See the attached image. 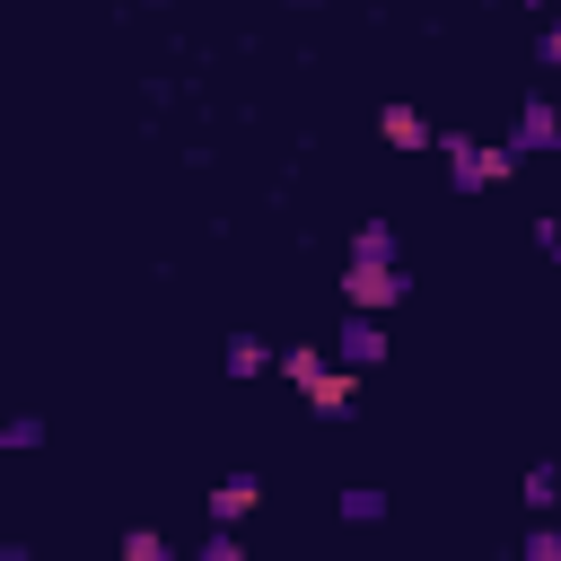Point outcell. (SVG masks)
I'll return each mask as SVG.
<instances>
[{
  "label": "cell",
  "instance_id": "1",
  "mask_svg": "<svg viewBox=\"0 0 561 561\" xmlns=\"http://www.w3.org/2000/svg\"><path fill=\"white\" fill-rule=\"evenodd\" d=\"M403 289H412V280H403V263H394V228H386V219H359L351 272H342V307H351V316H386Z\"/></svg>",
  "mask_w": 561,
  "mask_h": 561
},
{
  "label": "cell",
  "instance_id": "2",
  "mask_svg": "<svg viewBox=\"0 0 561 561\" xmlns=\"http://www.w3.org/2000/svg\"><path fill=\"white\" fill-rule=\"evenodd\" d=\"M438 158H447V184H456V193H491V184L517 175V149H491V140H473V131H438Z\"/></svg>",
  "mask_w": 561,
  "mask_h": 561
},
{
  "label": "cell",
  "instance_id": "3",
  "mask_svg": "<svg viewBox=\"0 0 561 561\" xmlns=\"http://www.w3.org/2000/svg\"><path fill=\"white\" fill-rule=\"evenodd\" d=\"M508 149H517V158H526V149H561V105H552V96H526V105H517Z\"/></svg>",
  "mask_w": 561,
  "mask_h": 561
},
{
  "label": "cell",
  "instance_id": "4",
  "mask_svg": "<svg viewBox=\"0 0 561 561\" xmlns=\"http://www.w3.org/2000/svg\"><path fill=\"white\" fill-rule=\"evenodd\" d=\"M333 359H342V368H377V359H386V333H377V316H342V342H333Z\"/></svg>",
  "mask_w": 561,
  "mask_h": 561
},
{
  "label": "cell",
  "instance_id": "5",
  "mask_svg": "<svg viewBox=\"0 0 561 561\" xmlns=\"http://www.w3.org/2000/svg\"><path fill=\"white\" fill-rule=\"evenodd\" d=\"M377 131H386V149H438V131L421 123V105H403V96L377 114Z\"/></svg>",
  "mask_w": 561,
  "mask_h": 561
},
{
  "label": "cell",
  "instance_id": "6",
  "mask_svg": "<svg viewBox=\"0 0 561 561\" xmlns=\"http://www.w3.org/2000/svg\"><path fill=\"white\" fill-rule=\"evenodd\" d=\"M254 500H263V482H254V473H228V482L210 491V526H237Z\"/></svg>",
  "mask_w": 561,
  "mask_h": 561
},
{
  "label": "cell",
  "instance_id": "7",
  "mask_svg": "<svg viewBox=\"0 0 561 561\" xmlns=\"http://www.w3.org/2000/svg\"><path fill=\"white\" fill-rule=\"evenodd\" d=\"M517 500H526L535 517H552V508H561V465H526V482H517Z\"/></svg>",
  "mask_w": 561,
  "mask_h": 561
},
{
  "label": "cell",
  "instance_id": "8",
  "mask_svg": "<svg viewBox=\"0 0 561 561\" xmlns=\"http://www.w3.org/2000/svg\"><path fill=\"white\" fill-rule=\"evenodd\" d=\"M272 368V342L263 333H228V377H263Z\"/></svg>",
  "mask_w": 561,
  "mask_h": 561
},
{
  "label": "cell",
  "instance_id": "9",
  "mask_svg": "<svg viewBox=\"0 0 561 561\" xmlns=\"http://www.w3.org/2000/svg\"><path fill=\"white\" fill-rule=\"evenodd\" d=\"M351 377H359V368H342V359H333V368L307 386V403H316V412H351Z\"/></svg>",
  "mask_w": 561,
  "mask_h": 561
},
{
  "label": "cell",
  "instance_id": "10",
  "mask_svg": "<svg viewBox=\"0 0 561 561\" xmlns=\"http://www.w3.org/2000/svg\"><path fill=\"white\" fill-rule=\"evenodd\" d=\"M114 561H175V552H167V535H158V526H131Z\"/></svg>",
  "mask_w": 561,
  "mask_h": 561
},
{
  "label": "cell",
  "instance_id": "11",
  "mask_svg": "<svg viewBox=\"0 0 561 561\" xmlns=\"http://www.w3.org/2000/svg\"><path fill=\"white\" fill-rule=\"evenodd\" d=\"M280 368H289V377H298V394H307V386H316L333 359H324V351H280Z\"/></svg>",
  "mask_w": 561,
  "mask_h": 561
},
{
  "label": "cell",
  "instance_id": "12",
  "mask_svg": "<svg viewBox=\"0 0 561 561\" xmlns=\"http://www.w3.org/2000/svg\"><path fill=\"white\" fill-rule=\"evenodd\" d=\"M0 447H18V456H26V447H44V421H35V412H18V421H0Z\"/></svg>",
  "mask_w": 561,
  "mask_h": 561
},
{
  "label": "cell",
  "instance_id": "13",
  "mask_svg": "<svg viewBox=\"0 0 561 561\" xmlns=\"http://www.w3.org/2000/svg\"><path fill=\"white\" fill-rule=\"evenodd\" d=\"M342 517H351V526H377V517H386V491H342Z\"/></svg>",
  "mask_w": 561,
  "mask_h": 561
},
{
  "label": "cell",
  "instance_id": "14",
  "mask_svg": "<svg viewBox=\"0 0 561 561\" xmlns=\"http://www.w3.org/2000/svg\"><path fill=\"white\" fill-rule=\"evenodd\" d=\"M202 561H245V543H237L228 526H210V543H202Z\"/></svg>",
  "mask_w": 561,
  "mask_h": 561
},
{
  "label": "cell",
  "instance_id": "15",
  "mask_svg": "<svg viewBox=\"0 0 561 561\" xmlns=\"http://www.w3.org/2000/svg\"><path fill=\"white\" fill-rule=\"evenodd\" d=\"M526 561H561V526H535L526 535Z\"/></svg>",
  "mask_w": 561,
  "mask_h": 561
},
{
  "label": "cell",
  "instance_id": "16",
  "mask_svg": "<svg viewBox=\"0 0 561 561\" xmlns=\"http://www.w3.org/2000/svg\"><path fill=\"white\" fill-rule=\"evenodd\" d=\"M535 245H543V254L561 263V219H535Z\"/></svg>",
  "mask_w": 561,
  "mask_h": 561
},
{
  "label": "cell",
  "instance_id": "17",
  "mask_svg": "<svg viewBox=\"0 0 561 561\" xmlns=\"http://www.w3.org/2000/svg\"><path fill=\"white\" fill-rule=\"evenodd\" d=\"M535 61H543V70H561V26H543V44H535Z\"/></svg>",
  "mask_w": 561,
  "mask_h": 561
},
{
  "label": "cell",
  "instance_id": "18",
  "mask_svg": "<svg viewBox=\"0 0 561 561\" xmlns=\"http://www.w3.org/2000/svg\"><path fill=\"white\" fill-rule=\"evenodd\" d=\"M0 561H35V552H26V543H0Z\"/></svg>",
  "mask_w": 561,
  "mask_h": 561
},
{
  "label": "cell",
  "instance_id": "19",
  "mask_svg": "<svg viewBox=\"0 0 561 561\" xmlns=\"http://www.w3.org/2000/svg\"><path fill=\"white\" fill-rule=\"evenodd\" d=\"M526 9H552V0H526Z\"/></svg>",
  "mask_w": 561,
  "mask_h": 561
},
{
  "label": "cell",
  "instance_id": "20",
  "mask_svg": "<svg viewBox=\"0 0 561 561\" xmlns=\"http://www.w3.org/2000/svg\"><path fill=\"white\" fill-rule=\"evenodd\" d=\"M184 561H202V552H184Z\"/></svg>",
  "mask_w": 561,
  "mask_h": 561
}]
</instances>
